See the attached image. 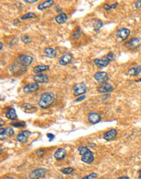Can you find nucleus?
Here are the masks:
<instances>
[{
  "label": "nucleus",
  "mask_w": 141,
  "mask_h": 179,
  "mask_svg": "<svg viewBox=\"0 0 141 179\" xmlns=\"http://www.w3.org/2000/svg\"><path fill=\"white\" fill-rule=\"evenodd\" d=\"M98 90L100 93H107V92H112L114 90V87L110 83H105L98 87Z\"/></svg>",
  "instance_id": "1a4fd4ad"
},
{
  "label": "nucleus",
  "mask_w": 141,
  "mask_h": 179,
  "mask_svg": "<svg viewBox=\"0 0 141 179\" xmlns=\"http://www.w3.org/2000/svg\"><path fill=\"white\" fill-rule=\"evenodd\" d=\"M118 6V3H115V4H112V5H109L107 4H105V5H104V8H105V10L107 11H109L111 10V9H115V8L116 7V6Z\"/></svg>",
  "instance_id": "c756f323"
},
{
  "label": "nucleus",
  "mask_w": 141,
  "mask_h": 179,
  "mask_svg": "<svg viewBox=\"0 0 141 179\" xmlns=\"http://www.w3.org/2000/svg\"><path fill=\"white\" fill-rule=\"evenodd\" d=\"M19 61L20 63L27 67L33 62V58L31 56H28V55L21 54L19 56Z\"/></svg>",
  "instance_id": "423d86ee"
},
{
  "label": "nucleus",
  "mask_w": 141,
  "mask_h": 179,
  "mask_svg": "<svg viewBox=\"0 0 141 179\" xmlns=\"http://www.w3.org/2000/svg\"><path fill=\"white\" fill-rule=\"evenodd\" d=\"M141 73V66H138L132 68V69H129L128 71L127 74L131 76H136Z\"/></svg>",
  "instance_id": "5701e85b"
},
{
  "label": "nucleus",
  "mask_w": 141,
  "mask_h": 179,
  "mask_svg": "<svg viewBox=\"0 0 141 179\" xmlns=\"http://www.w3.org/2000/svg\"><path fill=\"white\" fill-rule=\"evenodd\" d=\"M37 16L36 14H34L33 12H30L28 13V14H25V15L21 16V19L23 20H25V19H35L36 18Z\"/></svg>",
  "instance_id": "bb28decb"
},
{
  "label": "nucleus",
  "mask_w": 141,
  "mask_h": 179,
  "mask_svg": "<svg viewBox=\"0 0 141 179\" xmlns=\"http://www.w3.org/2000/svg\"><path fill=\"white\" fill-rule=\"evenodd\" d=\"M116 134H117V131H116V130L111 129L105 133V135H104V139L106 140H107V141L111 140H113L115 137H116Z\"/></svg>",
  "instance_id": "a211bd4d"
},
{
  "label": "nucleus",
  "mask_w": 141,
  "mask_h": 179,
  "mask_svg": "<svg viewBox=\"0 0 141 179\" xmlns=\"http://www.w3.org/2000/svg\"><path fill=\"white\" fill-rule=\"evenodd\" d=\"M54 95L52 92H45L42 94L39 100L38 105L43 109H47L53 104L54 101Z\"/></svg>",
  "instance_id": "f257e3e1"
},
{
  "label": "nucleus",
  "mask_w": 141,
  "mask_h": 179,
  "mask_svg": "<svg viewBox=\"0 0 141 179\" xmlns=\"http://www.w3.org/2000/svg\"><path fill=\"white\" fill-rule=\"evenodd\" d=\"M0 46H1V50H2V43L0 42Z\"/></svg>",
  "instance_id": "a18cd8bd"
},
{
  "label": "nucleus",
  "mask_w": 141,
  "mask_h": 179,
  "mask_svg": "<svg viewBox=\"0 0 141 179\" xmlns=\"http://www.w3.org/2000/svg\"><path fill=\"white\" fill-rule=\"evenodd\" d=\"M98 176V175L96 173H92L89 174V175L83 178L82 179H94V178H97Z\"/></svg>",
  "instance_id": "473e14b6"
},
{
  "label": "nucleus",
  "mask_w": 141,
  "mask_h": 179,
  "mask_svg": "<svg viewBox=\"0 0 141 179\" xmlns=\"http://www.w3.org/2000/svg\"><path fill=\"white\" fill-rule=\"evenodd\" d=\"M105 59H106L109 60V61H113V60H114V59H115V55H114V54L113 53V52L109 53L106 56V57H105Z\"/></svg>",
  "instance_id": "72a5a7b5"
},
{
  "label": "nucleus",
  "mask_w": 141,
  "mask_h": 179,
  "mask_svg": "<svg viewBox=\"0 0 141 179\" xmlns=\"http://www.w3.org/2000/svg\"><path fill=\"white\" fill-rule=\"evenodd\" d=\"M26 66H23L21 63H14L10 67V71L11 74L14 76H19L25 73L26 71Z\"/></svg>",
  "instance_id": "f03ea898"
},
{
  "label": "nucleus",
  "mask_w": 141,
  "mask_h": 179,
  "mask_svg": "<svg viewBox=\"0 0 141 179\" xmlns=\"http://www.w3.org/2000/svg\"><path fill=\"white\" fill-rule=\"evenodd\" d=\"M21 40L25 44H29L30 42H31V38L30 37L28 36V35H24V36L22 37Z\"/></svg>",
  "instance_id": "2f4dec72"
},
{
  "label": "nucleus",
  "mask_w": 141,
  "mask_h": 179,
  "mask_svg": "<svg viewBox=\"0 0 141 179\" xmlns=\"http://www.w3.org/2000/svg\"><path fill=\"white\" fill-rule=\"evenodd\" d=\"M66 156V152L65 149H63V148H59V149H58L54 153V158L58 161L64 159H65Z\"/></svg>",
  "instance_id": "f3484780"
},
{
  "label": "nucleus",
  "mask_w": 141,
  "mask_h": 179,
  "mask_svg": "<svg viewBox=\"0 0 141 179\" xmlns=\"http://www.w3.org/2000/svg\"><path fill=\"white\" fill-rule=\"evenodd\" d=\"M54 4V1L52 0H49V1H46L45 2L41 3L40 4H39L38 6V9L40 11H43L45 9H48V8L51 7Z\"/></svg>",
  "instance_id": "aec40b11"
},
{
  "label": "nucleus",
  "mask_w": 141,
  "mask_h": 179,
  "mask_svg": "<svg viewBox=\"0 0 141 179\" xmlns=\"http://www.w3.org/2000/svg\"><path fill=\"white\" fill-rule=\"evenodd\" d=\"M2 125H4V121H2V119H1V127H2Z\"/></svg>",
  "instance_id": "79ce46f5"
},
{
  "label": "nucleus",
  "mask_w": 141,
  "mask_h": 179,
  "mask_svg": "<svg viewBox=\"0 0 141 179\" xmlns=\"http://www.w3.org/2000/svg\"><path fill=\"white\" fill-rule=\"evenodd\" d=\"M135 82H141V78L140 79H138V80H137V81H135Z\"/></svg>",
  "instance_id": "c03bdc74"
},
{
  "label": "nucleus",
  "mask_w": 141,
  "mask_h": 179,
  "mask_svg": "<svg viewBox=\"0 0 141 179\" xmlns=\"http://www.w3.org/2000/svg\"><path fill=\"white\" fill-rule=\"evenodd\" d=\"M103 25V23L102 22V21L98 20L96 21L95 25H94V29H95V32H98L99 30L101 28V27Z\"/></svg>",
  "instance_id": "c85d7f7f"
},
{
  "label": "nucleus",
  "mask_w": 141,
  "mask_h": 179,
  "mask_svg": "<svg viewBox=\"0 0 141 179\" xmlns=\"http://www.w3.org/2000/svg\"><path fill=\"white\" fill-rule=\"evenodd\" d=\"M45 54L49 58H54L56 56V52L54 49L52 48H47L45 50Z\"/></svg>",
  "instance_id": "393cba45"
},
{
  "label": "nucleus",
  "mask_w": 141,
  "mask_h": 179,
  "mask_svg": "<svg viewBox=\"0 0 141 179\" xmlns=\"http://www.w3.org/2000/svg\"><path fill=\"white\" fill-rule=\"evenodd\" d=\"M118 179H129V177L128 176H122V177H119Z\"/></svg>",
  "instance_id": "ea45409f"
},
{
  "label": "nucleus",
  "mask_w": 141,
  "mask_h": 179,
  "mask_svg": "<svg viewBox=\"0 0 141 179\" xmlns=\"http://www.w3.org/2000/svg\"><path fill=\"white\" fill-rule=\"evenodd\" d=\"M72 59L73 56L71 54H66L59 59V62L61 65H64H64H67L69 63H71V61H72Z\"/></svg>",
  "instance_id": "2eb2a0df"
},
{
  "label": "nucleus",
  "mask_w": 141,
  "mask_h": 179,
  "mask_svg": "<svg viewBox=\"0 0 141 179\" xmlns=\"http://www.w3.org/2000/svg\"><path fill=\"white\" fill-rule=\"evenodd\" d=\"M130 30L127 28H121L119 29L117 32H116V36L119 38L121 39L122 41L126 40V39L129 37L130 35Z\"/></svg>",
  "instance_id": "9d476101"
},
{
  "label": "nucleus",
  "mask_w": 141,
  "mask_h": 179,
  "mask_svg": "<svg viewBox=\"0 0 141 179\" xmlns=\"http://www.w3.org/2000/svg\"><path fill=\"white\" fill-rule=\"evenodd\" d=\"M4 179H14V178H11V177H5Z\"/></svg>",
  "instance_id": "37998d69"
},
{
  "label": "nucleus",
  "mask_w": 141,
  "mask_h": 179,
  "mask_svg": "<svg viewBox=\"0 0 141 179\" xmlns=\"http://www.w3.org/2000/svg\"><path fill=\"white\" fill-rule=\"evenodd\" d=\"M14 133V131L11 128H6L4 129H1V139L2 137H11Z\"/></svg>",
  "instance_id": "412c9836"
},
{
  "label": "nucleus",
  "mask_w": 141,
  "mask_h": 179,
  "mask_svg": "<svg viewBox=\"0 0 141 179\" xmlns=\"http://www.w3.org/2000/svg\"><path fill=\"white\" fill-rule=\"evenodd\" d=\"M49 69H50V66H47V65H38V66H36L35 68H34L33 71L35 74H40V73L46 71Z\"/></svg>",
  "instance_id": "4be33fe9"
},
{
  "label": "nucleus",
  "mask_w": 141,
  "mask_h": 179,
  "mask_svg": "<svg viewBox=\"0 0 141 179\" xmlns=\"http://www.w3.org/2000/svg\"><path fill=\"white\" fill-rule=\"evenodd\" d=\"M22 109H23V111L25 112H30V111H33V112H35V111H36L37 108L35 107V106L30 105V104H23V105H22Z\"/></svg>",
  "instance_id": "a878e982"
},
{
  "label": "nucleus",
  "mask_w": 141,
  "mask_h": 179,
  "mask_svg": "<svg viewBox=\"0 0 141 179\" xmlns=\"http://www.w3.org/2000/svg\"><path fill=\"white\" fill-rule=\"evenodd\" d=\"M46 174L47 169L44 168H40L33 171L30 173L29 177H30V179H41L45 178Z\"/></svg>",
  "instance_id": "20e7f679"
},
{
  "label": "nucleus",
  "mask_w": 141,
  "mask_h": 179,
  "mask_svg": "<svg viewBox=\"0 0 141 179\" xmlns=\"http://www.w3.org/2000/svg\"><path fill=\"white\" fill-rule=\"evenodd\" d=\"M6 116L11 120H17L18 118L16 110L13 108L9 109L7 111V112L6 113Z\"/></svg>",
  "instance_id": "b1692460"
},
{
  "label": "nucleus",
  "mask_w": 141,
  "mask_h": 179,
  "mask_svg": "<svg viewBox=\"0 0 141 179\" xmlns=\"http://www.w3.org/2000/svg\"><path fill=\"white\" fill-rule=\"evenodd\" d=\"M81 160L86 164H90L94 161V154L90 149H87L82 154Z\"/></svg>",
  "instance_id": "0eeeda50"
},
{
  "label": "nucleus",
  "mask_w": 141,
  "mask_h": 179,
  "mask_svg": "<svg viewBox=\"0 0 141 179\" xmlns=\"http://www.w3.org/2000/svg\"><path fill=\"white\" fill-rule=\"evenodd\" d=\"M68 19V16L65 13H61L59 14V15H57L55 17V21L56 23L59 24H64L65 23Z\"/></svg>",
  "instance_id": "6ab92c4d"
},
{
  "label": "nucleus",
  "mask_w": 141,
  "mask_h": 179,
  "mask_svg": "<svg viewBox=\"0 0 141 179\" xmlns=\"http://www.w3.org/2000/svg\"><path fill=\"white\" fill-rule=\"evenodd\" d=\"M94 78L97 81L100 83H107V81L109 80V76L106 72H103V71H99L94 75Z\"/></svg>",
  "instance_id": "39448f33"
},
{
  "label": "nucleus",
  "mask_w": 141,
  "mask_h": 179,
  "mask_svg": "<svg viewBox=\"0 0 141 179\" xmlns=\"http://www.w3.org/2000/svg\"><path fill=\"white\" fill-rule=\"evenodd\" d=\"M74 90V93L75 96H80L83 95L87 92L86 85L83 83H76L73 87Z\"/></svg>",
  "instance_id": "7ed1b4c3"
},
{
  "label": "nucleus",
  "mask_w": 141,
  "mask_h": 179,
  "mask_svg": "<svg viewBox=\"0 0 141 179\" xmlns=\"http://www.w3.org/2000/svg\"><path fill=\"white\" fill-rule=\"evenodd\" d=\"M141 42V40L139 38H137V37H134V38L131 39V40L127 43L126 46L130 50H133V49L137 48L140 45Z\"/></svg>",
  "instance_id": "f8f14e48"
},
{
  "label": "nucleus",
  "mask_w": 141,
  "mask_h": 179,
  "mask_svg": "<svg viewBox=\"0 0 141 179\" xmlns=\"http://www.w3.org/2000/svg\"><path fill=\"white\" fill-rule=\"evenodd\" d=\"M11 125L14 127H17V128H19V127L25 126V123L24 121H19V122H16V123H11Z\"/></svg>",
  "instance_id": "7c9ffc66"
},
{
  "label": "nucleus",
  "mask_w": 141,
  "mask_h": 179,
  "mask_svg": "<svg viewBox=\"0 0 141 179\" xmlns=\"http://www.w3.org/2000/svg\"><path fill=\"white\" fill-rule=\"evenodd\" d=\"M47 138L50 139V141H52L54 138V136L53 134H52V133H47Z\"/></svg>",
  "instance_id": "c9c22d12"
},
{
  "label": "nucleus",
  "mask_w": 141,
  "mask_h": 179,
  "mask_svg": "<svg viewBox=\"0 0 141 179\" xmlns=\"http://www.w3.org/2000/svg\"><path fill=\"white\" fill-rule=\"evenodd\" d=\"M135 7L137 8V9H139V8L141 7V1H138L135 4Z\"/></svg>",
  "instance_id": "e433bc0d"
},
{
  "label": "nucleus",
  "mask_w": 141,
  "mask_h": 179,
  "mask_svg": "<svg viewBox=\"0 0 141 179\" xmlns=\"http://www.w3.org/2000/svg\"><path fill=\"white\" fill-rule=\"evenodd\" d=\"M80 32H81V31H80V28H78L76 30V31L75 32H74V34H73V37H74V39L78 38L80 35Z\"/></svg>",
  "instance_id": "f704fd0d"
},
{
  "label": "nucleus",
  "mask_w": 141,
  "mask_h": 179,
  "mask_svg": "<svg viewBox=\"0 0 141 179\" xmlns=\"http://www.w3.org/2000/svg\"><path fill=\"white\" fill-rule=\"evenodd\" d=\"M30 132L28 131H21L19 134L17 135V139L19 142L21 143H25L28 141L29 136H30Z\"/></svg>",
  "instance_id": "6e6552de"
},
{
  "label": "nucleus",
  "mask_w": 141,
  "mask_h": 179,
  "mask_svg": "<svg viewBox=\"0 0 141 179\" xmlns=\"http://www.w3.org/2000/svg\"><path fill=\"white\" fill-rule=\"evenodd\" d=\"M88 120L90 123L92 124H96L101 121V116L98 113H95V112H92L90 113L88 116Z\"/></svg>",
  "instance_id": "dca6fc26"
},
{
  "label": "nucleus",
  "mask_w": 141,
  "mask_h": 179,
  "mask_svg": "<svg viewBox=\"0 0 141 179\" xmlns=\"http://www.w3.org/2000/svg\"><path fill=\"white\" fill-rule=\"evenodd\" d=\"M85 97H86V96H85V95H83V96H81V97H79L78 99H77L76 102H80V101L83 100L84 99H85Z\"/></svg>",
  "instance_id": "4c0bfd02"
},
{
  "label": "nucleus",
  "mask_w": 141,
  "mask_h": 179,
  "mask_svg": "<svg viewBox=\"0 0 141 179\" xmlns=\"http://www.w3.org/2000/svg\"><path fill=\"white\" fill-rule=\"evenodd\" d=\"M39 89V85L38 83H31L27 85L26 86H25L23 88L24 92L25 93H32V92H35Z\"/></svg>",
  "instance_id": "4468645a"
},
{
  "label": "nucleus",
  "mask_w": 141,
  "mask_h": 179,
  "mask_svg": "<svg viewBox=\"0 0 141 179\" xmlns=\"http://www.w3.org/2000/svg\"><path fill=\"white\" fill-rule=\"evenodd\" d=\"M94 62L98 67L102 69V68H105L107 66H108L111 61L106 59H96L94 60Z\"/></svg>",
  "instance_id": "ddd939ff"
},
{
  "label": "nucleus",
  "mask_w": 141,
  "mask_h": 179,
  "mask_svg": "<svg viewBox=\"0 0 141 179\" xmlns=\"http://www.w3.org/2000/svg\"><path fill=\"white\" fill-rule=\"evenodd\" d=\"M61 171L64 174L66 175H69V174H71L74 172V169L72 167H66V168H64L61 169Z\"/></svg>",
  "instance_id": "cd10ccee"
},
{
  "label": "nucleus",
  "mask_w": 141,
  "mask_h": 179,
  "mask_svg": "<svg viewBox=\"0 0 141 179\" xmlns=\"http://www.w3.org/2000/svg\"><path fill=\"white\" fill-rule=\"evenodd\" d=\"M138 179H141V170H140L138 171Z\"/></svg>",
  "instance_id": "a19ab883"
},
{
  "label": "nucleus",
  "mask_w": 141,
  "mask_h": 179,
  "mask_svg": "<svg viewBox=\"0 0 141 179\" xmlns=\"http://www.w3.org/2000/svg\"><path fill=\"white\" fill-rule=\"evenodd\" d=\"M34 81L36 83H46L49 81V77L46 74H40L34 76Z\"/></svg>",
  "instance_id": "9b49d317"
},
{
  "label": "nucleus",
  "mask_w": 141,
  "mask_h": 179,
  "mask_svg": "<svg viewBox=\"0 0 141 179\" xmlns=\"http://www.w3.org/2000/svg\"><path fill=\"white\" fill-rule=\"evenodd\" d=\"M25 3H35V2H37L38 1V0H33V1H28V0H25Z\"/></svg>",
  "instance_id": "58836bf2"
}]
</instances>
